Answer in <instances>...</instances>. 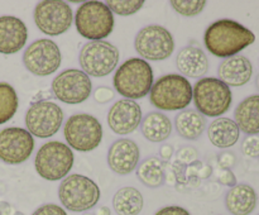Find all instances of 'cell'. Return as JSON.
Here are the masks:
<instances>
[{
    "instance_id": "6da1fadb",
    "label": "cell",
    "mask_w": 259,
    "mask_h": 215,
    "mask_svg": "<svg viewBox=\"0 0 259 215\" xmlns=\"http://www.w3.org/2000/svg\"><path fill=\"white\" fill-rule=\"evenodd\" d=\"M252 30L230 19H220L206 29L204 42L210 53L217 57L229 58L254 43Z\"/></svg>"
},
{
    "instance_id": "7a4b0ae2",
    "label": "cell",
    "mask_w": 259,
    "mask_h": 215,
    "mask_svg": "<svg viewBox=\"0 0 259 215\" xmlns=\"http://www.w3.org/2000/svg\"><path fill=\"white\" fill-rule=\"evenodd\" d=\"M114 88L128 100L142 99L153 86V71L151 65L142 58H131L116 70Z\"/></svg>"
},
{
    "instance_id": "3957f363",
    "label": "cell",
    "mask_w": 259,
    "mask_h": 215,
    "mask_svg": "<svg viewBox=\"0 0 259 215\" xmlns=\"http://www.w3.org/2000/svg\"><path fill=\"white\" fill-rule=\"evenodd\" d=\"M149 93L151 104L159 110H181L192 100V85L186 77L177 73L159 77Z\"/></svg>"
},
{
    "instance_id": "277c9868",
    "label": "cell",
    "mask_w": 259,
    "mask_h": 215,
    "mask_svg": "<svg viewBox=\"0 0 259 215\" xmlns=\"http://www.w3.org/2000/svg\"><path fill=\"white\" fill-rule=\"evenodd\" d=\"M192 100L201 115L220 116L232 105V91L217 77L200 78L192 86Z\"/></svg>"
},
{
    "instance_id": "5b68a950",
    "label": "cell",
    "mask_w": 259,
    "mask_h": 215,
    "mask_svg": "<svg viewBox=\"0 0 259 215\" xmlns=\"http://www.w3.org/2000/svg\"><path fill=\"white\" fill-rule=\"evenodd\" d=\"M77 32L86 39L103 40L114 29V15L101 2H86L75 15Z\"/></svg>"
},
{
    "instance_id": "8992f818",
    "label": "cell",
    "mask_w": 259,
    "mask_h": 215,
    "mask_svg": "<svg viewBox=\"0 0 259 215\" xmlns=\"http://www.w3.org/2000/svg\"><path fill=\"white\" fill-rule=\"evenodd\" d=\"M34 166L42 179L48 181L63 179L73 166L72 149L62 142L45 143L35 154Z\"/></svg>"
},
{
    "instance_id": "52a82bcc",
    "label": "cell",
    "mask_w": 259,
    "mask_h": 215,
    "mask_svg": "<svg viewBox=\"0 0 259 215\" xmlns=\"http://www.w3.org/2000/svg\"><path fill=\"white\" fill-rule=\"evenodd\" d=\"M58 197L66 209L71 211H86L100 200L98 185L83 175L73 174L66 177L58 189Z\"/></svg>"
},
{
    "instance_id": "ba28073f",
    "label": "cell",
    "mask_w": 259,
    "mask_h": 215,
    "mask_svg": "<svg viewBox=\"0 0 259 215\" xmlns=\"http://www.w3.org/2000/svg\"><path fill=\"white\" fill-rule=\"evenodd\" d=\"M63 134L71 148L89 152L101 143L103 126L100 121L90 114H75L66 121Z\"/></svg>"
},
{
    "instance_id": "9c48e42d",
    "label": "cell",
    "mask_w": 259,
    "mask_h": 215,
    "mask_svg": "<svg viewBox=\"0 0 259 215\" xmlns=\"http://www.w3.org/2000/svg\"><path fill=\"white\" fill-rule=\"evenodd\" d=\"M78 58L86 75L103 77L115 70L120 53L111 43L105 40H93L83 45Z\"/></svg>"
},
{
    "instance_id": "30bf717a",
    "label": "cell",
    "mask_w": 259,
    "mask_h": 215,
    "mask_svg": "<svg viewBox=\"0 0 259 215\" xmlns=\"http://www.w3.org/2000/svg\"><path fill=\"white\" fill-rule=\"evenodd\" d=\"M139 56L149 61H162L174 53L175 40L168 29L162 25H148L139 30L134 42Z\"/></svg>"
},
{
    "instance_id": "8fae6325",
    "label": "cell",
    "mask_w": 259,
    "mask_h": 215,
    "mask_svg": "<svg viewBox=\"0 0 259 215\" xmlns=\"http://www.w3.org/2000/svg\"><path fill=\"white\" fill-rule=\"evenodd\" d=\"M34 22L40 32L47 35H58L67 32L73 22L70 5L60 0H45L34 9Z\"/></svg>"
},
{
    "instance_id": "7c38bea8",
    "label": "cell",
    "mask_w": 259,
    "mask_h": 215,
    "mask_svg": "<svg viewBox=\"0 0 259 215\" xmlns=\"http://www.w3.org/2000/svg\"><path fill=\"white\" fill-rule=\"evenodd\" d=\"M63 121L61 106L52 101H37L32 104L25 114L27 131L38 138H50L55 136Z\"/></svg>"
},
{
    "instance_id": "4fadbf2b",
    "label": "cell",
    "mask_w": 259,
    "mask_h": 215,
    "mask_svg": "<svg viewBox=\"0 0 259 215\" xmlns=\"http://www.w3.org/2000/svg\"><path fill=\"white\" fill-rule=\"evenodd\" d=\"M61 51L51 39H38L27 47L23 62L27 70L37 76H48L58 70L61 65Z\"/></svg>"
},
{
    "instance_id": "5bb4252c",
    "label": "cell",
    "mask_w": 259,
    "mask_h": 215,
    "mask_svg": "<svg viewBox=\"0 0 259 215\" xmlns=\"http://www.w3.org/2000/svg\"><path fill=\"white\" fill-rule=\"evenodd\" d=\"M52 91L56 99L66 104H80L85 101L93 91L90 77L83 71L70 68L55 77Z\"/></svg>"
},
{
    "instance_id": "9a60e30c",
    "label": "cell",
    "mask_w": 259,
    "mask_h": 215,
    "mask_svg": "<svg viewBox=\"0 0 259 215\" xmlns=\"http://www.w3.org/2000/svg\"><path fill=\"white\" fill-rule=\"evenodd\" d=\"M34 149V138L23 128L10 126L0 132V159L8 164L27 161Z\"/></svg>"
},
{
    "instance_id": "2e32d148",
    "label": "cell",
    "mask_w": 259,
    "mask_h": 215,
    "mask_svg": "<svg viewBox=\"0 0 259 215\" xmlns=\"http://www.w3.org/2000/svg\"><path fill=\"white\" fill-rule=\"evenodd\" d=\"M141 123L142 109L134 100H119L109 110V128L116 134L125 136L133 133Z\"/></svg>"
},
{
    "instance_id": "e0dca14e",
    "label": "cell",
    "mask_w": 259,
    "mask_h": 215,
    "mask_svg": "<svg viewBox=\"0 0 259 215\" xmlns=\"http://www.w3.org/2000/svg\"><path fill=\"white\" fill-rule=\"evenodd\" d=\"M141 151L132 139L121 138L114 142L108 152L109 167L118 175H128L137 168Z\"/></svg>"
},
{
    "instance_id": "ac0fdd59",
    "label": "cell",
    "mask_w": 259,
    "mask_h": 215,
    "mask_svg": "<svg viewBox=\"0 0 259 215\" xmlns=\"http://www.w3.org/2000/svg\"><path fill=\"white\" fill-rule=\"evenodd\" d=\"M28 38L23 20L13 15L0 17V53L13 55L22 50Z\"/></svg>"
},
{
    "instance_id": "d6986e66",
    "label": "cell",
    "mask_w": 259,
    "mask_h": 215,
    "mask_svg": "<svg viewBox=\"0 0 259 215\" xmlns=\"http://www.w3.org/2000/svg\"><path fill=\"white\" fill-rule=\"evenodd\" d=\"M218 75H219V80L223 81L225 85L239 88L250 80L253 75V66L245 56H233V57L225 58L220 63L218 68Z\"/></svg>"
},
{
    "instance_id": "ffe728a7",
    "label": "cell",
    "mask_w": 259,
    "mask_h": 215,
    "mask_svg": "<svg viewBox=\"0 0 259 215\" xmlns=\"http://www.w3.org/2000/svg\"><path fill=\"white\" fill-rule=\"evenodd\" d=\"M176 65L180 72L187 77H202L209 70V60L204 51L199 47L187 46L179 52Z\"/></svg>"
},
{
    "instance_id": "44dd1931",
    "label": "cell",
    "mask_w": 259,
    "mask_h": 215,
    "mask_svg": "<svg viewBox=\"0 0 259 215\" xmlns=\"http://www.w3.org/2000/svg\"><path fill=\"white\" fill-rule=\"evenodd\" d=\"M257 192L247 184L233 186L225 197V205L233 215H249L257 206Z\"/></svg>"
},
{
    "instance_id": "7402d4cb",
    "label": "cell",
    "mask_w": 259,
    "mask_h": 215,
    "mask_svg": "<svg viewBox=\"0 0 259 215\" xmlns=\"http://www.w3.org/2000/svg\"><path fill=\"white\" fill-rule=\"evenodd\" d=\"M235 123L239 131L248 136L259 134V95H252L245 98L237 106L234 113Z\"/></svg>"
},
{
    "instance_id": "603a6c76",
    "label": "cell",
    "mask_w": 259,
    "mask_h": 215,
    "mask_svg": "<svg viewBox=\"0 0 259 215\" xmlns=\"http://www.w3.org/2000/svg\"><path fill=\"white\" fill-rule=\"evenodd\" d=\"M240 131L237 123L229 118H218L210 123L207 136L218 148H230L239 141Z\"/></svg>"
},
{
    "instance_id": "cb8c5ba5",
    "label": "cell",
    "mask_w": 259,
    "mask_h": 215,
    "mask_svg": "<svg viewBox=\"0 0 259 215\" xmlns=\"http://www.w3.org/2000/svg\"><path fill=\"white\" fill-rule=\"evenodd\" d=\"M142 133L144 138L148 141L159 143L163 142L171 136L172 133V123L168 116L159 111L149 113L146 118L142 120Z\"/></svg>"
},
{
    "instance_id": "d4e9b609",
    "label": "cell",
    "mask_w": 259,
    "mask_h": 215,
    "mask_svg": "<svg viewBox=\"0 0 259 215\" xmlns=\"http://www.w3.org/2000/svg\"><path fill=\"white\" fill-rule=\"evenodd\" d=\"M175 125L182 138L196 141L204 133L205 128H206V120L199 111L190 109V110L181 111L176 116Z\"/></svg>"
},
{
    "instance_id": "484cf974",
    "label": "cell",
    "mask_w": 259,
    "mask_h": 215,
    "mask_svg": "<svg viewBox=\"0 0 259 215\" xmlns=\"http://www.w3.org/2000/svg\"><path fill=\"white\" fill-rule=\"evenodd\" d=\"M143 196L134 187L118 190L113 199V206L118 215H138L143 209Z\"/></svg>"
},
{
    "instance_id": "4316f807",
    "label": "cell",
    "mask_w": 259,
    "mask_h": 215,
    "mask_svg": "<svg viewBox=\"0 0 259 215\" xmlns=\"http://www.w3.org/2000/svg\"><path fill=\"white\" fill-rule=\"evenodd\" d=\"M137 176L146 186L156 189L164 182V166L156 157L147 158L137 168Z\"/></svg>"
},
{
    "instance_id": "83f0119b",
    "label": "cell",
    "mask_w": 259,
    "mask_h": 215,
    "mask_svg": "<svg viewBox=\"0 0 259 215\" xmlns=\"http://www.w3.org/2000/svg\"><path fill=\"white\" fill-rule=\"evenodd\" d=\"M19 100L14 88L7 82H0V124L9 121L17 113Z\"/></svg>"
},
{
    "instance_id": "f1b7e54d",
    "label": "cell",
    "mask_w": 259,
    "mask_h": 215,
    "mask_svg": "<svg viewBox=\"0 0 259 215\" xmlns=\"http://www.w3.org/2000/svg\"><path fill=\"white\" fill-rule=\"evenodd\" d=\"M143 5V0H109L106 2V7L111 10V13H116L123 17L134 14L141 10Z\"/></svg>"
},
{
    "instance_id": "f546056e",
    "label": "cell",
    "mask_w": 259,
    "mask_h": 215,
    "mask_svg": "<svg viewBox=\"0 0 259 215\" xmlns=\"http://www.w3.org/2000/svg\"><path fill=\"white\" fill-rule=\"evenodd\" d=\"M171 7L176 10L177 13H180L184 17H195V15L200 14V13L204 10L206 3L204 0H196V2H192V0H172Z\"/></svg>"
},
{
    "instance_id": "4dcf8cb0",
    "label": "cell",
    "mask_w": 259,
    "mask_h": 215,
    "mask_svg": "<svg viewBox=\"0 0 259 215\" xmlns=\"http://www.w3.org/2000/svg\"><path fill=\"white\" fill-rule=\"evenodd\" d=\"M242 152L250 158L259 157V136H248L242 142Z\"/></svg>"
},
{
    "instance_id": "1f68e13d",
    "label": "cell",
    "mask_w": 259,
    "mask_h": 215,
    "mask_svg": "<svg viewBox=\"0 0 259 215\" xmlns=\"http://www.w3.org/2000/svg\"><path fill=\"white\" fill-rule=\"evenodd\" d=\"M199 158V153L194 147H184L177 152V161L184 164H192Z\"/></svg>"
},
{
    "instance_id": "d6a6232c",
    "label": "cell",
    "mask_w": 259,
    "mask_h": 215,
    "mask_svg": "<svg viewBox=\"0 0 259 215\" xmlns=\"http://www.w3.org/2000/svg\"><path fill=\"white\" fill-rule=\"evenodd\" d=\"M217 177L218 180H219L220 184L225 185V186L233 187L237 185V177H235V175L233 174L232 169L222 168V167H220V168L217 171Z\"/></svg>"
},
{
    "instance_id": "836d02e7",
    "label": "cell",
    "mask_w": 259,
    "mask_h": 215,
    "mask_svg": "<svg viewBox=\"0 0 259 215\" xmlns=\"http://www.w3.org/2000/svg\"><path fill=\"white\" fill-rule=\"evenodd\" d=\"M32 215H67V212L56 204H46L38 207Z\"/></svg>"
},
{
    "instance_id": "e575fe53",
    "label": "cell",
    "mask_w": 259,
    "mask_h": 215,
    "mask_svg": "<svg viewBox=\"0 0 259 215\" xmlns=\"http://www.w3.org/2000/svg\"><path fill=\"white\" fill-rule=\"evenodd\" d=\"M94 98L98 103L105 104L114 99V90L110 88H98L94 93Z\"/></svg>"
},
{
    "instance_id": "d590c367",
    "label": "cell",
    "mask_w": 259,
    "mask_h": 215,
    "mask_svg": "<svg viewBox=\"0 0 259 215\" xmlns=\"http://www.w3.org/2000/svg\"><path fill=\"white\" fill-rule=\"evenodd\" d=\"M235 162H237V157H235V154L233 152L225 151L219 154V164L222 168L232 169L234 167Z\"/></svg>"
},
{
    "instance_id": "8d00e7d4",
    "label": "cell",
    "mask_w": 259,
    "mask_h": 215,
    "mask_svg": "<svg viewBox=\"0 0 259 215\" xmlns=\"http://www.w3.org/2000/svg\"><path fill=\"white\" fill-rule=\"evenodd\" d=\"M156 215H191L186 209L181 206H166L158 210Z\"/></svg>"
},
{
    "instance_id": "74e56055",
    "label": "cell",
    "mask_w": 259,
    "mask_h": 215,
    "mask_svg": "<svg viewBox=\"0 0 259 215\" xmlns=\"http://www.w3.org/2000/svg\"><path fill=\"white\" fill-rule=\"evenodd\" d=\"M159 154H161L162 158L169 159L172 157V154H174V148L171 146H168V144H164L163 147H161Z\"/></svg>"
},
{
    "instance_id": "f35d334b",
    "label": "cell",
    "mask_w": 259,
    "mask_h": 215,
    "mask_svg": "<svg viewBox=\"0 0 259 215\" xmlns=\"http://www.w3.org/2000/svg\"><path fill=\"white\" fill-rule=\"evenodd\" d=\"M212 172V168L210 166H207V164H202L201 168L199 169V172H197V176L200 177V179H207V177L211 175Z\"/></svg>"
},
{
    "instance_id": "ab89813d",
    "label": "cell",
    "mask_w": 259,
    "mask_h": 215,
    "mask_svg": "<svg viewBox=\"0 0 259 215\" xmlns=\"http://www.w3.org/2000/svg\"><path fill=\"white\" fill-rule=\"evenodd\" d=\"M201 166H202L201 162L199 161L194 162V163L190 164L189 168H187V175H189V176H197V172H199V169L201 168Z\"/></svg>"
},
{
    "instance_id": "60d3db41",
    "label": "cell",
    "mask_w": 259,
    "mask_h": 215,
    "mask_svg": "<svg viewBox=\"0 0 259 215\" xmlns=\"http://www.w3.org/2000/svg\"><path fill=\"white\" fill-rule=\"evenodd\" d=\"M96 215H110V210L106 206H101L100 209L98 210V212H96Z\"/></svg>"
},
{
    "instance_id": "b9f144b4",
    "label": "cell",
    "mask_w": 259,
    "mask_h": 215,
    "mask_svg": "<svg viewBox=\"0 0 259 215\" xmlns=\"http://www.w3.org/2000/svg\"><path fill=\"white\" fill-rule=\"evenodd\" d=\"M257 88H258V90H259V75H258V77H257Z\"/></svg>"
},
{
    "instance_id": "7bdbcfd3",
    "label": "cell",
    "mask_w": 259,
    "mask_h": 215,
    "mask_svg": "<svg viewBox=\"0 0 259 215\" xmlns=\"http://www.w3.org/2000/svg\"><path fill=\"white\" fill-rule=\"evenodd\" d=\"M83 215H93V214H83Z\"/></svg>"
}]
</instances>
